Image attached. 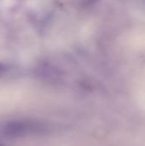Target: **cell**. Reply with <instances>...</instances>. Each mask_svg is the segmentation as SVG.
I'll return each instance as SVG.
<instances>
[{
  "mask_svg": "<svg viewBox=\"0 0 145 146\" xmlns=\"http://www.w3.org/2000/svg\"><path fill=\"white\" fill-rule=\"evenodd\" d=\"M40 126H38L36 124L31 123V122H16L12 125H9L8 127L9 129V134H24L26 133H32L35 128H38Z\"/></svg>",
  "mask_w": 145,
  "mask_h": 146,
  "instance_id": "obj_1",
  "label": "cell"
}]
</instances>
